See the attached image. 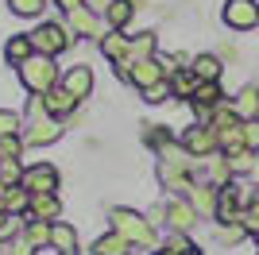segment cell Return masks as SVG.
Wrapping results in <instances>:
<instances>
[{"label": "cell", "mask_w": 259, "mask_h": 255, "mask_svg": "<svg viewBox=\"0 0 259 255\" xmlns=\"http://www.w3.org/2000/svg\"><path fill=\"white\" fill-rule=\"evenodd\" d=\"M20 81L27 85L35 97H43L47 89H54V85H58V70H54V58H47V54H31V58L20 66Z\"/></svg>", "instance_id": "1"}, {"label": "cell", "mask_w": 259, "mask_h": 255, "mask_svg": "<svg viewBox=\"0 0 259 255\" xmlns=\"http://www.w3.org/2000/svg\"><path fill=\"white\" fill-rule=\"evenodd\" d=\"M112 232H120L128 244H140V247L155 244V228L143 221L140 212H132V209H112Z\"/></svg>", "instance_id": "2"}, {"label": "cell", "mask_w": 259, "mask_h": 255, "mask_svg": "<svg viewBox=\"0 0 259 255\" xmlns=\"http://www.w3.org/2000/svg\"><path fill=\"white\" fill-rule=\"evenodd\" d=\"M31 35V47L35 54H47V58H54V54H62L66 47H70V31H66L62 23H39Z\"/></svg>", "instance_id": "3"}, {"label": "cell", "mask_w": 259, "mask_h": 255, "mask_svg": "<svg viewBox=\"0 0 259 255\" xmlns=\"http://www.w3.org/2000/svg\"><path fill=\"white\" fill-rule=\"evenodd\" d=\"M221 20L232 31H251V27H259V0H225Z\"/></svg>", "instance_id": "4"}, {"label": "cell", "mask_w": 259, "mask_h": 255, "mask_svg": "<svg viewBox=\"0 0 259 255\" xmlns=\"http://www.w3.org/2000/svg\"><path fill=\"white\" fill-rule=\"evenodd\" d=\"M182 147L194 155V159H209V155H217V128L213 124H194L190 132L182 136Z\"/></svg>", "instance_id": "5"}, {"label": "cell", "mask_w": 259, "mask_h": 255, "mask_svg": "<svg viewBox=\"0 0 259 255\" xmlns=\"http://www.w3.org/2000/svg\"><path fill=\"white\" fill-rule=\"evenodd\" d=\"M20 186H23V190H31V193H54V190H58V170H54L51 162H35V166L23 170Z\"/></svg>", "instance_id": "6"}, {"label": "cell", "mask_w": 259, "mask_h": 255, "mask_svg": "<svg viewBox=\"0 0 259 255\" xmlns=\"http://www.w3.org/2000/svg\"><path fill=\"white\" fill-rule=\"evenodd\" d=\"M128 81L136 85V89H151V85L162 81V66L155 62V58H140V62L128 66Z\"/></svg>", "instance_id": "7"}, {"label": "cell", "mask_w": 259, "mask_h": 255, "mask_svg": "<svg viewBox=\"0 0 259 255\" xmlns=\"http://www.w3.org/2000/svg\"><path fill=\"white\" fill-rule=\"evenodd\" d=\"M62 85L70 89L74 101H85V97L93 93V70H89V66H70L66 77H62Z\"/></svg>", "instance_id": "8"}, {"label": "cell", "mask_w": 259, "mask_h": 255, "mask_svg": "<svg viewBox=\"0 0 259 255\" xmlns=\"http://www.w3.org/2000/svg\"><path fill=\"white\" fill-rule=\"evenodd\" d=\"M162 217H166V224H170L174 232H190L197 224V209L190 201H170L166 209H162Z\"/></svg>", "instance_id": "9"}, {"label": "cell", "mask_w": 259, "mask_h": 255, "mask_svg": "<svg viewBox=\"0 0 259 255\" xmlns=\"http://www.w3.org/2000/svg\"><path fill=\"white\" fill-rule=\"evenodd\" d=\"M217 201H221V186H213V182H201V186L190 190V205L201 217H217Z\"/></svg>", "instance_id": "10"}, {"label": "cell", "mask_w": 259, "mask_h": 255, "mask_svg": "<svg viewBox=\"0 0 259 255\" xmlns=\"http://www.w3.org/2000/svg\"><path fill=\"white\" fill-rule=\"evenodd\" d=\"M43 105H47V112H51V116H70L77 101L70 97V89H66V85H54V89H47V93H43Z\"/></svg>", "instance_id": "11"}, {"label": "cell", "mask_w": 259, "mask_h": 255, "mask_svg": "<svg viewBox=\"0 0 259 255\" xmlns=\"http://www.w3.org/2000/svg\"><path fill=\"white\" fill-rule=\"evenodd\" d=\"M159 182L166 186V190H174V193H190V190H194V182H190V170L170 166V162H159Z\"/></svg>", "instance_id": "12"}, {"label": "cell", "mask_w": 259, "mask_h": 255, "mask_svg": "<svg viewBox=\"0 0 259 255\" xmlns=\"http://www.w3.org/2000/svg\"><path fill=\"white\" fill-rule=\"evenodd\" d=\"M58 212H62V205H58L54 193H31V221L54 224V221H58Z\"/></svg>", "instance_id": "13"}, {"label": "cell", "mask_w": 259, "mask_h": 255, "mask_svg": "<svg viewBox=\"0 0 259 255\" xmlns=\"http://www.w3.org/2000/svg\"><path fill=\"white\" fill-rule=\"evenodd\" d=\"M51 247H54L58 255H81V251H77V232H74V228H70L66 221H54Z\"/></svg>", "instance_id": "14"}, {"label": "cell", "mask_w": 259, "mask_h": 255, "mask_svg": "<svg viewBox=\"0 0 259 255\" xmlns=\"http://www.w3.org/2000/svg\"><path fill=\"white\" fill-rule=\"evenodd\" d=\"M70 16V31L74 35H101V20L93 16V8H74V12H66Z\"/></svg>", "instance_id": "15"}, {"label": "cell", "mask_w": 259, "mask_h": 255, "mask_svg": "<svg viewBox=\"0 0 259 255\" xmlns=\"http://www.w3.org/2000/svg\"><path fill=\"white\" fill-rule=\"evenodd\" d=\"M128 47H132V39L128 35H101V51H105V58H112L116 66H128Z\"/></svg>", "instance_id": "16"}, {"label": "cell", "mask_w": 259, "mask_h": 255, "mask_svg": "<svg viewBox=\"0 0 259 255\" xmlns=\"http://www.w3.org/2000/svg\"><path fill=\"white\" fill-rule=\"evenodd\" d=\"M35 54V47H31V35H12L8 39V47H4V58H8L12 66H23L27 58Z\"/></svg>", "instance_id": "17"}, {"label": "cell", "mask_w": 259, "mask_h": 255, "mask_svg": "<svg viewBox=\"0 0 259 255\" xmlns=\"http://www.w3.org/2000/svg\"><path fill=\"white\" fill-rule=\"evenodd\" d=\"M0 209L4 212H23V209H31V190H23V186H12V190L0 193Z\"/></svg>", "instance_id": "18"}, {"label": "cell", "mask_w": 259, "mask_h": 255, "mask_svg": "<svg viewBox=\"0 0 259 255\" xmlns=\"http://www.w3.org/2000/svg\"><path fill=\"white\" fill-rule=\"evenodd\" d=\"M217 143H221L225 155L244 151V120H240V124H228V128H217Z\"/></svg>", "instance_id": "19"}, {"label": "cell", "mask_w": 259, "mask_h": 255, "mask_svg": "<svg viewBox=\"0 0 259 255\" xmlns=\"http://www.w3.org/2000/svg\"><path fill=\"white\" fill-rule=\"evenodd\" d=\"M197 85H201V77H197L190 66H182L178 74H170V89H174V97H194V93H197Z\"/></svg>", "instance_id": "20"}, {"label": "cell", "mask_w": 259, "mask_h": 255, "mask_svg": "<svg viewBox=\"0 0 259 255\" xmlns=\"http://www.w3.org/2000/svg\"><path fill=\"white\" fill-rule=\"evenodd\" d=\"M236 112H240V120H259V89L255 85H244V89H240Z\"/></svg>", "instance_id": "21"}, {"label": "cell", "mask_w": 259, "mask_h": 255, "mask_svg": "<svg viewBox=\"0 0 259 255\" xmlns=\"http://www.w3.org/2000/svg\"><path fill=\"white\" fill-rule=\"evenodd\" d=\"M128 251H132V244L120 232H108V236H101L97 244H93V255H128Z\"/></svg>", "instance_id": "22"}, {"label": "cell", "mask_w": 259, "mask_h": 255, "mask_svg": "<svg viewBox=\"0 0 259 255\" xmlns=\"http://www.w3.org/2000/svg\"><path fill=\"white\" fill-rule=\"evenodd\" d=\"M190 70H194L201 81H217V77H221V58H217V54H197L194 62H190Z\"/></svg>", "instance_id": "23"}, {"label": "cell", "mask_w": 259, "mask_h": 255, "mask_svg": "<svg viewBox=\"0 0 259 255\" xmlns=\"http://www.w3.org/2000/svg\"><path fill=\"white\" fill-rule=\"evenodd\" d=\"M151 54H155V31H140L128 47V66L140 62V58H151Z\"/></svg>", "instance_id": "24"}, {"label": "cell", "mask_w": 259, "mask_h": 255, "mask_svg": "<svg viewBox=\"0 0 259 255\" xmlns=\"http://www.w3.org/2000/svg\"><path fill=\"white\" fill-rule=\"evenodd\" d=\"M105 16H108V23L120 31V27H128V20L136 16V4H132V0H112V4L105 8Z\"/></svg>", "instance_id": "25"}, {"label": "cell", "mask_w": 259, "mask_h": 255, "mask_svg": "<svg viewBox=\"0 0 259 255\" xmlns=\"http://www.w3.org/2000/svg\"><path fill=\"white\" fill-rule=\"evenodd\" d=\"M51 232H54V224H47V221H27V228H23V236H27L31 247L51 244Z\"/></svg>", "instance_id": "26"}, {"label": "cell", "mask_w": 259, "mask_h": 255, "mask_svg": "<svg viewBox=\"0 0 259 255\" xmlns=\"http://www.w3.org/2000/svg\"><path fill=\"white\" fill-rule=\"evenodd\" d=\"M209 182H213V186H228V182H232V166H228V155H225V159L209 155Z\"/></svg>", "instance_id": "27"}, {"label": "cell", "mask_w": 259, "mask_h": 255, "mask_svg": "<svg viewBox=\"0 0 259 255\" xmlns=\"http://www.w3.org/2000/svg\"><path fill=\"white\" fill-rule=\"evenodd\" d=\"M228 166H232V174H251V166H255V151H232L228 155Z\"/></svg>", "instance_id": "28"}, {"label": "cell", "mask_w": 259, "mask_h": 255, "mask_svg": "<svg viewBox=\"0 0 259 255\" xmlns=\"http://www.w3.org/2000/svg\"><path fill=\"white\" fill-rule=\"evenodd\" d=\"M0 182H8V186H20V182H23L20 159H0Z\"/></svg>", "instance_id": "29"}, {"label": "cell", "mask_w": 259, "mask_h": 255, "mask_svg": "<svg viewBox=\"0 0 259 255\" xmlns=\"http://www.w3.org/2000/svg\"><path fill=\"white\" fill-rule=\"evenodd\" d=\"M244 236H248V228H244L240 221H232V224H221V228H217V240H221V244H240Z\"/></svg>", "instance_id": "30"}, {"label": "cell", "mask_w": 259, "mask_h": 255, "mask_svg": "<svg viewBox=\"0 0 259 255\" xmlns=\"http://www.w3.org/2000/svg\"><path fill=\"white\" fill-rule=\"evenodd\" d=\"M20 128H23V116H16V112H8V108H0V139L20 136Z\"/></svg>", "instance_id": "31"}, {"label": "cell", "mask_w": 259, "mask_h": 255, "mask_svg": "<svg viewBox=\"0 0 259 255\" xmlns=\"http://www.w3.org/2000/svg\"><path fill=\"white\" fill-rule=\"evenodd\" d=\"M240 224L248 228V236H259V197H251L248 209L240 212Z\"/></svg>", "instance_id": "32"}, {"label": "cell", "mask_w": 259, "mask_h": 255, "mask_svg": "<svg viewBox=\"0 0 259 255\" xmlns=\"http://www.w3.org/2000/svg\"><path fill=\"white\" fill-rule=\"evenodd\" d=\"M170 93H174L170 81H159V85H151V89H143V101H147V105H162Z\"/></svg>", "instance_id": "33"}, {"label": "cell", "mask_w": 259, "mask_h": 255, "mask_svg": "<svg viewBox=\"0 0 259 255\" xmlns=\"http://www.w3.org/2000/svg\"><path fill=\"white\" fill-rule=\"evenodd\" d=\"M12 12L31 20V16H39V12H43V0H12Z\"/></svg>", "instance_id": "34"}, {"label": "cell", "mask_w": 259, "mask_h": 255, "mask_svg": "<svg viewBox=\"0 0 259 255\" xmlns=\"http://www.w3.org/2000/svg\"><path fill=\"white\" fill-rule=\"evenodd\" d=\"M20 151H23V139L20 136L0 139V159H20Z\"/></svg>", "instance_id": "35"}, {"label": "cell", "mask_w": 259, "mask_h": 255, "mask_svg": "<svg viewBox=\"0 0 259 255\" xmlns=\"http://www.w3.org/2000/svg\"><path fill=\"white\" fill-rule=\"evenodd\" d=\"M244 147L259 155V120H244Z\"/></svg>", "instance_id": "36"}, {"label": "cell", "mask_w": 259, "mask_h": 255, "mask_svg": "<svg viewBox=\"0 0 259 255\" xmlns=\"http://www.w3.org/2000/svg\"><path fill=\"white\" fill-rule=\"evenodd\" d=\"M4 255H35V247L27 244V236H20V240H12V244H8Z\"/></svg>", "instance_id": "37"}, {"label": "cell", "mask_w": 259, "mask_h": 255, "mask_svg": "<svg viewBox=\"0 0 259 255\" xmlns=\"http://www.w3.org/2000/svg\"><path fill=\"white\" fill-rule=\"evenodd\" d=\"M54 4H58L62 12H74V8H85L89 0H54Z\"/></svg>", "instance_id": "38"}, {"label": "cell", "mask_w": 259, "mask_h": 255, "mask_svg": "<svg viewBox=\"0 0 259 255\" xmlns=\"http://www.w3.org/2000/svg\"><path fill=\"white\" fill-rule=\"evenodd\" d=\"M108 4H112V0H89V8H101V12H105Z\"/></svg>", "instance_id": "39"}, {"label": "cell", "mask_w": 259, "mask_h": 255, "mask_svg": "<svg viewBox=\"0 0 259 255\" xmlns=\"http://www.w3.org/2000/svg\"><path fill=\"white\" fill-rule=\"evenodd\" d=\"M251 182H255V190H259V155H255V166H251Z\"/></svg>", "instance_id": "40"}, {"label": "cell", "mask_w": 259, "mask_h": 255, "mask_svg": "<svg viewBox=\"0 0 259 255\" xmlns=\"http://www.w3.org/2000/svg\"><path fill=\"white\" fill-rule=\"evenodd\" d=\"M151 255H178L174 247H159V251H151Z\"/></svg>", "instance_id": "41"}, {"label": "cell", "mask_w": 259, "mask_h": 255, "mask_svg": "<svg viewBox=\"0 0 259 255\" xmlns=\"http://www.w3.org/2000/svg\"><path fill=\"white\" fill-rule=\"evenodd\" d=\"M186 255H201V251H197V247H194V244H190V251H186Z\"/></svg>", "instance_id": "42"}]
</instances>
